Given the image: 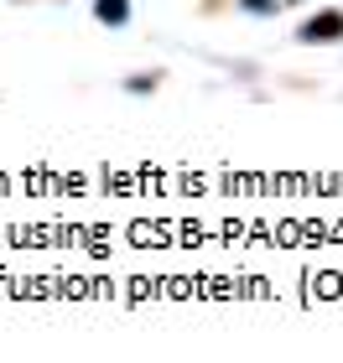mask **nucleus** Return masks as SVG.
I'll return each mask as SVG.
<instances>
[{
    "instance_id": "1",
    "label": "nucleus",
    "mask_w": 343,
    "mask_h": 363,
    "mask_svg": "<svg viewBox=\"0 0 343 363\" xmlns=\"http://www.w3.org/2000/svg\"><path fill=\"white\" fill-rule=\"evenodd\" d=\"M343 37V11H322L302 26V42H338Z\"/></svg>"
},
{
    "instance_id": "3",
    "label": "nucleus",
    "mask_w": 343,
    "mask_h": 363,
    "mask_svg": "<svg viewBox=\"0 0 343 363\" xmlns=\"http://www.w3.org/2000/svg\"><path fill=\"white\" fill-rule=\"evenodd\" d=\"M244 11H276V0H244Z\"/></svg>"
},
{
    "instance_id": "2",
    "label": "nucleus",
    "mask_w": 343,
    "mask_h": 363,
    "mask_svg": "<svg viewBox=\"0 0 343 363\" xmlns=\"http://www.w3.org/2000/svg\"><path fill=\"white\" fill-rule=\"evenodd\" d=\"M94 11H99V21H109V26H120L125 16H130V6H125V0H99Z\"/></svg>"
}]
</instances>
